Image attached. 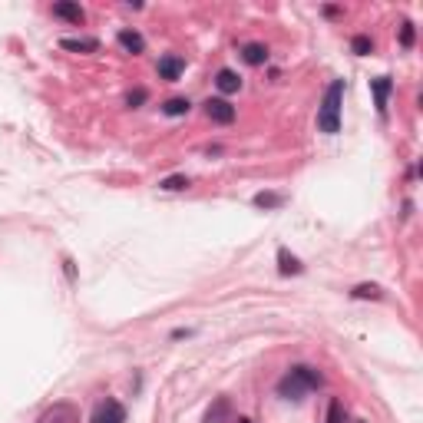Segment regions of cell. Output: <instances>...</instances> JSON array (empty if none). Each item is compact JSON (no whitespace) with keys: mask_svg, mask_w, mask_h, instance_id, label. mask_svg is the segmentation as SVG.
<instances>
[{"mask_svg":"<svg viewBox=\"0 0 423 423\" xmlns=\"http://www.w3.org/2000/svg\"><path fill=\"white\" fill-rule=\"evenodd\" d=\"M321 384H324V374L317 367H311V364H294V367L278 380V397H284V400H304V393L317 391Z\"/></svg>","mask_w":423,"mask_h":423,"instance_id":"6da1fadb","label":"cell"},{"mask_svg":"<svg viewBox=\"0 0 423 423\" xmlns=\"http://www.w3.org/2000/svg\"><path fill=\"white\" fill-rule=\"evenodd\" d=\"M344 89L348 83L344 80H331L321 96V106H317V130L324 136H337L341 132V106H344Z\"/></svg>","mask_w":423,"mask_h":423,"instance_id":"7a4b0ae2","label":"cell"},{"mask_svg":"<svg viewBox=\"0 0 423 423\" xmlns=\"http://www.w3.org/2000/svg\"><path fill=\"white\" fill-rule=\"evenodd\" d=\"M37 423H80V407L70 400H56L37 417Z\"/></svg>","mask_w":423,"mask_h":423,"instance_id":"3957f363","label":"cell"},{"mask_svg":"<svg viewBox=\"0 0 423 423\" xmlns=\"http://www.w3.org/2000/svg\"><path fill=\"white\" fill-rule=\"evenodd\" d=\"M89 423H126V407H122L120 400L106 397V400L96 403V410H93V420Z\"/></svg>","mask_w":423,"mask_h":423,"instance_id":"277c9868","label":"cell"},{"mask_svg":"<svg viewBox=\"0 0 423 423\" xmlns=\"http://www.w3.org/2000/svg\"><path fill=\"white\" fill-rule=\"evenodd\" d=\"M370 93H374V106H377L380 120H387V106H391L393 80H391V76H377V80H370Z\"/></svg>","mask_w":423,"mask_h":423,"instance_id":"5b68a950","label":"cell"},{"mask_svg":"<svg viewBox=\"0 0 423 423\" xmlns=\"http://www.w3.org/2000/svg\"><path fill=\"white\" fill-rule=\"evenodd\" d=\"M206 116L212 122H218V126H232V122H235V106H232L225 96H215L206 103Z\"/></svg>","mask_w":423,"mask_h":423,"instance_id":"8992f818","label":"cell"},{"mask_svg":"<svg viewBox=\"0 0 423 423\" xmlns=\"http://www.w3.org/2000/svg\"><path fill=\"white\" fill-rule=\"evenodd\" d=\"M156 70H159V80H165V83H175V80L185 73V60H182V56H175V53H165L163 60H159V66H156Z\"/></svg>","mask_w":423,"mask_h":423,"instance_id":"52a82bcc","label":"cell"},{"mask_svg":"<svg viewBox=\"0 0 423 423\" xmlns=\"http://www.w3.org/2000/svg\"><path fill=\"white\" fill-rule=\"evenodd\" d=\"M50 13H53V17H60V20H66V23H76V27L87 20L83 7H80V4H73V0H60V4H53V7H50Z\"/></svg>","mask_w":423,"mask_h":423,"instance_id":"ba28073f","label":"cell"},{"mask_svg":"<svg viewBox=\"0 0 423 423\" xmlns=\"http://www.w3.org/2000/svg\"><path fill=\"white\" fill-rule=\"evenodd\" d=\"M116 44H120L126 53H132V56L146 53V37H142L139 30H120V33H116Z\"/></svg>","mask_w":423,"mask_h":423,"instance_id":"9c48e42d","label":"cell"},{"mask_svg":"<svg viewBox=\"0 0 423 423\" xmlns=\"http://www.w3.org/2000/svg\"><path fill=\"white\" fill-rule=\"evenodd\" d=\"M60 46L70 50V53H99V40H96V37H63Z\"/></svg>","mask_w":423,"mask_h":423,"instance_id":"30bf717a","label":"cell"},{"mask_svg":"<svg viewBox=\"0 0 423 423\" xmlns=\"http://www.w3.org/2000/svg\"><path fill=\"white\" fill-rule=\"evenodd\" d=\"M215 87L225 93V96H232V93H239L241 89V76L235 73V70H228V66H222L215 73Z\"/></svg>","mask_w":423,"mask_h":423,"instance_id":"8fae6325","label":"cell"},{"mask_svg":"<svg viewBox=\"0 0 423 423\" xmlns=\"http://www.w3.org/2000/svg\"><path fill=\"white\" fill-rule=\"evenodd\" d=\"M301 272H304L301 258H294L288 248H278V274H282V278H291V274H301Z\"/></svg>","mask_w":423,"mask_h":423,"instance_id":"7c38bea8","label":"cell"},{"mask_svg":"<svg viewBox=\"0 0 423 423\" xmlns=\"http://www.w3.org/2000/svg\"><path fill=\"white\" fill-rule=\"evenodd\" d=\"M241 60L248 66H265L268 63V46L265 44H241Z\"/></svg>","mask_w":423,"mask_h":423,"instance_id":"4fadbf2b","label":"cell"},{"mask_svg":"<svg viewBox=\"0 0 423 423\" xmlns=\"http://www.w3.org/2000/svg\"><path fill=\"white\" fill-rule=\"evenodd\" d=\"M189 109H192V103H189L185 96H175V99H165V103H163V113H165V116H172V120L189 116Z\"/></svg>","mask_w":423,"mask_h":423,"instance_id":"5bb4252c","label":"cell"},{"mask_svg":"<svg viewBox=\"0 0 423 423\" xmlns=\"http://www.w3.org/2000/svg\"><path fill=\"white\" fill-rule=\"evenodd\" d=\"M351 298L354 301H380L384 291H380V284H358V288H351Z\"/></svg>","mask_w":423,"mask_h":423,"instance_id":"9a60e30c","label":"cell"},{"mask_svg":"<svg viewBox=\"0 0 423 423\" xmlns=\"http://www.w3.org/2000/svg\"><path fill=\"white\" fill-rule=\"evenodd\" d=\"M189 185H192L189 175H165V179H159V189H163V192H182Z\"/></svg>","mask_w":423,"mask_h":423,"instance_id":"2e32d148","label":"cell"},{"mask_svg":"<svg viewBox=\"0 0 423 423\" xmlns=\"http://www.w3.org/2000/svg\"><path fill=\"white\" fill-rule=\"evenodd\" d=\"M251 202H255V208H282L284 196H278V192H258Z\"/></svg>","mask_w":423,"mask_h":423,"instance_id":"e0dca14e","label":"cell"},{"mask_svg":"<svg viewBox=\"0 0 423 423\" xmlns=\"http://www.w3.org/2000/svg\"><path fill=\"white\" fill-rule=\"evenodd\" d=\"M351 50L358 56H367V53H374V40H370L367 33H358V37L351 40Z\"/></svg>","mask_w":423,"mask_h":423,"instance_id":"ac0fdd59","label":"cell"},{"mask_svg":"<svg viewBox=\"0 0 423 423\" xmlns=\"http://www.w3.org/2000/svg\"><path fill=\"white\" fill-rule=\"evenodd\" d=\"M344 420H348V413H344V403L334 397V400L327 403V420H324V423H344Z\"/></svg>","mask_w":423,"mask_h":423,"instance_id":"d6986e66","label":"cell"},{"mask_svg":"<svg viewBox=\"0 0 423 423\" xmlns=\"http://www.w3.org/2000/svg\"><path fill=\"white\" fill-rule=\"evenodd\" d=\"M146 99H149V93H146V89H130V93H126V106H132V109H139L142 103H146Z\"/></svg>","mask_w":423,"mask_h":423,"instance_id":"ffe728a7","label":"cell"},{"mask_svg":"<svg viewBox=\"0 0 423 423\" xmlns=\"http://www.w3.org/2000/svg\"><path fill=\"white\" fill-rule=\"evenodd\" d=\"M400 46H403V50H410V46H413V23L410 20L400 23Z\"/></svg>","mask_w":423,"mask_h":423,"instance_id":"44dd1931","label":"cell"},{"mask_svg":"<svg viewBox=\"0 0 423 423\" xmlns=\"http://www.w3.org/2000/svg\"><path fill=\"white\" fill-rule=\"evenodd\" d=\"M232 423H255V420H248V417H235Z\"/></svg>","mask_w":423,"mask_h":423,"instance_id":"7402d4cb","label":"cell"}]
</instances>
